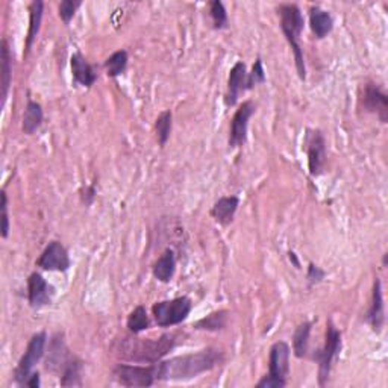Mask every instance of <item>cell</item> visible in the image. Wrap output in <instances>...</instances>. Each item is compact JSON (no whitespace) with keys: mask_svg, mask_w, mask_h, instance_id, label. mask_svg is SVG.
Segmentation results:
<instances>
[{"mask_svg":"<svg viewBox=\"0 0 388 388\" xmlns=\"http://www.w3.org/2000/svg\"><path fill=\"white\" fill-rule=\"evenodd\" d=\"M227 317H230V313L226 310L220 311H214L211 314H208L206 317L201 318L194 327L199 331H210V332H218L226 327L227 325Z\"/></svg>","mask_w":388,"mask_h":388,"instance_id":"d4e9b609","label":"cell"},{"mask_svg":"<svg viewBox=\"0 0 388 388\" xmlns=\"http://www.w3.org/2000/svg\"><path fill=\"white\" fill-rule=\"evenodd\" d=\"M247 92V70L243 61L235 63L227 77V92L225 94V105L235 106L238 97Z\"/></svg>","mask_w":388,"mask_h":388,"instance_id":"5bb4252c","label":"cell"},{"mask_svg":"<svg viewBox=\"0 0 388 388\" xmlns=\"http://www.w3.org/2000/svg\"><path fill=\"white\" fill-rule=\"evenodd\" d=\"M47 334L44 331L37 332L27 343L26 351L14 370V381L18 385H25L26 380L34 373V367L43 360L46 353Z\"/></svg>","mask_w":388,"mask_h":388,"instance_id":"ba28073f","label":"cell"},{"mask_svg":"<svg viewBox=\"0 0 388 388\" xmlns=\"http://www.w3.org/2000/svg\"><path fill=\"white\" fill-rule=\"evenodd\" d=\"M172 127H173V114L170 109L163 111L158 115L155 122V132H156V140L158 144L164 147L168 142V138L172 135Z\"/></svg>","mask_w":388,"mask_h":388,"instance_id":"4316f807","label":"cell"},{"mask_svg":"<svg viewBox=\"0 0 388 388\" xmlns=\"http://www.w3.org/2000/svg\"><path fill=\"white\" fill-rule=\"evenodd\" d=\"M70 265V255L64 244L59 242L49 243L37 260V267L46 272H67Z\"/></svg>","mask_w":388,"mask_h":388,"instance_id":"8fae6325","label":"cell"},{"mask_svg":"<svg viewBox=\"0 0 388 388\" xmlns=\"http://www.w3.org/2000/svg\"><path fill=\"white\" fill-rule=\"evenodd\" d=\"M39 384H42V381H39V373L38 372L37 373L34 372L31 376L27 377L26 382H25L26 387H31V388H38Z\"/></svg>","mask_w":388,"mask_h":388,"instance_id":"d590c367","label":"cell"},{"mask_svg":"<svg viewBox=\"0 0 388 388\" xmlns=\"http://www.w3.org/2000/svg\"><path fill=\"white\" fill-rule=\"evenodd\" d=\"M176 272V254L173 249H165L163 255L158 258L152 267V273L155 280L163 284H168L175 276Z\"/></svg>","mask_w":388,"mask_h":388,"instance_id":"ffe728a7","label":"cell"},{"mask_svg":"<svg viewBox=\"0 0 388 388\" xmlns=\"http://www.w3.org/2000/svg\"><path fill=\"white\" fill-rule=\"evenodd\" d=\"M2 205H0V234L2 238H8L9 235V215H8V194L5 190H2Z\"/></svg>","mask_w":388,"mask_h":388,"instance_id":"d6a6232c","label":"cell"},{"mask_svg":"<svg viewBox=\"0 0 388 388\" xmlns=\"http://www.w3.org/2000/svg\"><path fill=\"white\" fill-rule=\"evenodd\" d=\"M306 156H308V172L311 177L323 175L326 164V140L318 129H310L305 138Z\"/></svg>","mask_w":388,"mask_h":388,"instance_id":"9c48e42d","label":"cell"},{"mask_svg":"<svg viewBox=\"0 0 388 388\" xmlns=\"http://www.w3.org/2000/svg\"><path fill=\"white\" fill-rule=\"evenodd\" d=\"M290 353L288 343L277 342L270 347L268 355V373L256 384V388H284L290 375Z\"/></svg>","mask_w":388,"mask_h":388,"instance_id":"277c9868","label":"cell"},{"mask_svg":"<svg viewBox=\"0 0 388 388\" xmlns=\"http://www.w3.org/2000/svg\"><path fill=\"white\" fill-rule=\"evenodd\" d=\"M13 82V58L9 52L8 42L2 39V106H5L9 88Z\"/></svg>","mask_w":388,"mask_h":388,"instance_id":"cb8c5ba5","label":"cell"},{"mask_svg":"<svg viewBox=\"0 0 388 388\" xmlns=\"http://www.w3.org/2000/svg\"><path fill=\"white\" fill-rule=\"evenodd\" d=\"M55 297V287L49 284L43 275L32 273L27 277V302L34 310L51 305Z\"/></svg>","mask_w":388,"mask_h":388,"instance_id":"7c38bea8","label":"cell"},{"mask_svg":"<svg viewBox=\"0 0 388 388\" xmlns=\"http://www.w3.org/2000/svg\"><path fill=\"white\" fill-rule=\"evenodd\" d=\"M256 111V105L252 101L243 102L235 111L230 127V149L243 147L247 142L249 122Z\"/></svg>","mask_w":388,"mask_h":388,"instance_id":"30bf717a","label":"cell"},{"mask_svg":"<svg viewBox=\"0 0 388 388\" xmlns=\"http://www.w3.org/2000/svg\"><path fill=\"white\" fill-rule=\"evenodd\" d=\"M225 361L222 351L208 349L199 351L196 353H188L182 356H175L158 364V381H185L193 377L211 372L215 367Z\"/></svg>","mask_w":388,"mask_h":388,"instance_id":"6da1fadb","label":"cell"},{"mask_svg":"<svg viewBox=\"0 0 388 388\" xmlns=\"http://www.w3.org/2000/svg\"><path fill=\"white\" fill-rule=\"evenodd\" d=\"M70 67H72V76L73 81L85 88H92L97 81V73L94 67L89 64L87 59L82 56V54H73L70 58Z\"/></svg>","mask_w":388,"mask_h":388,"instance_id":"2e32d148","label":"cell"},{"mask_svg":"<svg viewBox=\"0 0 388 388\" xmlns=\"http://www.w3.org/2000/svg\"><path fill=\"white\" fill-rule=\"evenodd\" d=\"M326 276V272L323 268H320L318 265H315L314 263L308 264V272H306V281L310 285H317L320 284Z\"/></svg>","mask_w":388,"mask_h":388,"instance_id":"836d02e7","label":"cell"},{"mask_svg":"<svg viewBox=\"0 0 388 388\" xmlns=\"http://www.w3.org/2000/svg\"><path fill=\"white\" fill-rule=\"evenodd\" d=\"M288 260H290L292 263H293V265L296 267V268H301V263H299V258H297V255L293 252V251H290V252H288Z\"/></svg>","mask_w":388,"mask_h":388,"instance_id":"8d00e7d4","label":"cell"},{"mask_svg":"<svg viewBox=\"0 0 388 388\" xmlns=\"http://www.w3.org/2000/svg\"><path fill=\"white\" fill-rule=\"evenodd\" d=\"M126 326L129 332L132 334H140L151 327V318H149L146 308L143 305H138L135 310L127 315Z\"/></svg>","mask_w":388,"mask_h":388,"instance_id":"83f0119b","label":"cell"},{"mask_svg":"<svg viewBox=\"0 0 388 388\" xmlns=\"http://www.w3.org/2000/svg\"><path fill=\"white\" fill-rule=\"evenodd\" d=\"M113 376L115 382L123 387H152L158 381V364H117L113 369Z\"/></svg>","mask_w":388,"mask_h":388,"instance_id":"52a82bcc","label":"cell"},{"mask_svg":"<svg viewBox=\"0 0 388 388\" xmlns=\"http://www.w3.org/2000/svg\"><path fill=\"white\" fill-rule=\"evenodd\" d=\"M82 2H76V0H64V2L59 4L58 11H59V18L63 20L64 25H68L72 22V18L75 17L76 11L81 8Z\"/></svg>","mask_w":388,"mask_h":388,"instance_id":"1f68e13d","label":"cell"},{"mask_svg":"<svg viewBox=\"0 0 388 388\" xmlns=\"http://www.w3.org/2000/svg\"><path fill=\"white\" fill-rule=\"evenodd\" d=\"M72 355L68 353L67 347H65V343L63 340V335L61 334H56L54 338H52V343H51V347H49V355H47V360H46V369L49 372H63L65 364L70 361Z\"/></svg>","mask_w":388,"mask_h":388,"instance_id":"e0dca14e","label":"cell"},{"mask_svg":"<svg viewBox=\"0 0 388 388\" xmlns=\"http://www.w3.org/2000/svg\"><path fill=\"white\" fill-rule=\"evenodd\" d=\"M387 258H388V255H387V254H385V255H384V267H385V265H387Z\"/></svg>","mask_w":388,"mask_h":388,"instance_id":"74e56055","label":"cell"},{"mask_svg":"<svg viewBox=\"0 0 388 388\" xmlns=\"http://www.w3.org/2000/svg\"><path fill=\"white\" fill-rule=\"evenodd\" d=\"M177 343L175 334H164L159 338H138L132 343L127 342L126 356L129 360L154 364L170 352Z\"/></svg>","mask_w":388,"mask_h":388,"instance_id":"3957f363","label":"cell"},{"mask_svg":"<svg viewBox=\"0 0 388 388\" xmlns=\"http://www.w3.org/2000/svg\"><path fill=\"white\" fill-rule=\"evenodd\" d=\"M43 120H44V113L42 105L34 101H29L23 111V120H22L23 132L26 135L35 134L39 129V126L43 125Z\"/></svg>","mask_w":388,"mask_h":388,"instance_id":"7402d4cb","label":"cell"},{"mask_svg":"<svg viewBox=\"0 0 388 388\" xmlns=\"http://www.w3.org/2000/svg\"><path fill=\"white\" fill-rule=\"evenodd\" d=\"M361 106L365 113L376 114L381 123L388 122V96L375 82H367L361 96Z\"/></svg>","mask_w":388,"mask_h":388,"instance_id":"4fadbf2b","label":"cell"},{"mask_svg":"<svg viewBox=\"0 0 388 388\" xmlns=\"http://www.w3.org/2000/svg\"><path fill=\"white\" fill-rule=\"evenodd\" d=\"M342 338V331L337 330V326L332 320H327L325 344L322 349H318L314 355V360L318 364V384L322 387H325L327 380H330L334 363L338 360V356H340L343 344Z\"/></svg>","mask_w":388,"mask_h":388,"instance_id":"5b68a950","label":"cell"},{"mask_svg":"<svg viewBox=\"0 0 388 388\" xmlns=\"http://www.w3.org/2000/svg\"><path fill=\"white\" fill-rule=\"evenodd\" d=\"M127 61H129V58H127V52L126 51H117V52H114L111 56L106 58V61L104 64L105 70H106V75L109 77L122 76L126 72Z\"/></svg>","mask_w":388,"mask_h":388,"instance_id":"f1b7e54d","label":"cell"},{"mask_svg":"<svg viewBox=\"0 0 388 388\" xmlns=\"http://www.w3.org/2000/svg\"><path fill=\"white\" fill-rule=\"evenodd\" d=\"M365 322L372 326V330L380 334L385 323V310H384V296H382V284L380 277H375L373 292H372V302L370 308L367 311Z\"/></svg>","mask_w":388,"mask_h":388,"instance_id":"9a60e30c","label":"cell"},{"mask_svg":"<svg viewBox=\"0 0 388 388\" xmlns=\"http://www.w3.org/2000/svg\"><path fill=\"white\" fill-rule=\"evenodd\" d=\"M238 206H240V199H238V196L220 197L211 208V217L218 225L227 226L234 222Z\"/></svg>","mask_w":388,"mask_h":388,"instance_id":"ac0fdd59","label":"cell"},{"mask_svg":"<svg viewBox=\"0 0 388 388\" xmlns=\"http://www.w3.org/2000/svg\"><path fill=\"white\" fill-rule=\"evenodd\" d=\"M310 27L317 39H323L332 32L334 20L332 15L320 6L310 8Z\"/></svg>","mask_w":388,"mask_h":388,"instance_id":"d6986e66","label":"cell"},{"mask_svg":"<svg viewBox=\"0 0 388 388\" xmlns=\"http://www.w3.org/2000/svg\"><path fill=\"white\" fill-rule=\"evenodd\" d=\"M311 330V322H303L296 327V331L293 334V352L297 358H306L308 349H310Z\"/></svg>","mask_w":388,"mask_h":388,"instance_id":"603a6c76","label":"cell"},{"mask_svg":"<svg viewBox=\"0 0 388 388\" xmlns=\"http://www.w3.org/2000/svg\"><path fill=\"white\" fill-rule=\"evenodd\" d=\"M210 15L213 20V26L217 31H223V29H227V26H230L226 8L220 0H213V2H210Z\"/></svg>","mask_w":388,"mask_h":388,"instance_id":"f546056e","label":"cell"},{"mask_svg":"<svg viewBox=\"0 0 388 388\" xmlns=\"http://www.w3.org/2000/svg\"><path fill=\"white\" fill-rule=\"evenodd\" d=\"M63 387H81L82 385V361L72 356L61 372Z\"/></svg>","mask_w":388,"mask_h":388,"instance_id":"484cf974","label":"cell"},{"mask_svg":"<svg viewBox=\"0 0 388 388\" xmlns=\"http://www.w3.org/2000/svg\"><path fill=\"white\" fill-rule=\"evenodd\" d=\"M43 11H44V4L42 2V0H34L31 6H29V29H27V35H26L25 56H27V54L31 52V49L39 34V29H42Z\"/></svg>","mask_w":388,"mask_h":388,"instance_id":"44dd1931","label":"cell"},{"mask_svg":"<svg viewBox=\"0 0 388 388\" xmlns=\"http://www.w3.org/2000/svg\"><path fill=\"white\" fill-rule=\"evenodd\" d=\"M265 81H267V76L263 65V59L256 58L251 73H247V89H254L258 85L265 84Z\"/></svg>","mask_w":388,"mask_h":388,"instance_id":"4dcf8cb0","label":"cell"},{"mask_svg":"<svg viewBox=\"0 0 388 388\" xmlns=\"http://www.w3.org/2000/svg\"><path fill=\"white\" fill-rule=\"evenodd\" d=\"M277 15H280V25L282 29V34L287 39V43L290 44L297 75H299L301 81L306 79V65H305V56L301 46V34L305 26V18L301 11V8L294 4H282L277 6Z\"/></svg>","mask_w":388,"mask_h":388,"instance_id":"7a4b0ae2","label":"cell"},{"mask_svg":"<svg viewBox=\"0 0 388 388\" xmlns=\"http://www.w3.org/2000/svg\"><path fill=\"white\" fill-rule=\"evenodd\" d=\"M96 194H97V192H96V187L94 185H88V187L82 188V190H81V202L84 205L89 206V205H92L94 202Z\"/></svg>","mask_w":388,"mask_h":388,"instance_id":"e575fe53","label":"cell"},{"mask_svg":"<svg viewBox=\"0 0 388 388\" xmlns=\"http://www.w3.org/2000/svg\"><path fill=\"white\" fill-rule=\"evenodd\" d=\"M193 310V302L190 297L181 296L170 301L156 302L152 306V314L159 327H172L181 325Z\"/></svg>","mask_w":388,"mask_h":388,"instance_id":"8992f818","label":"cell"}]
</instances>
